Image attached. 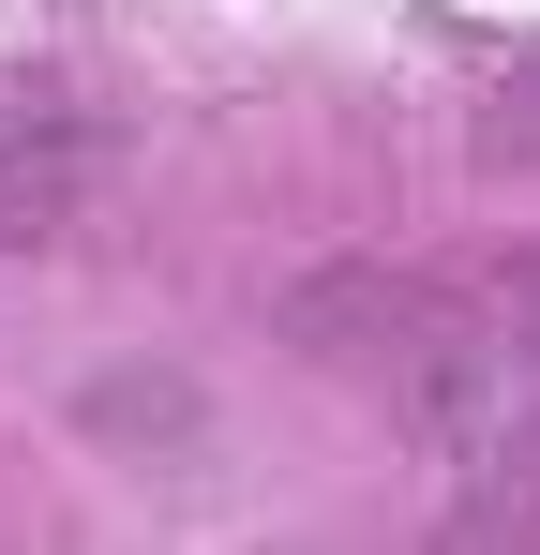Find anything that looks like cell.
I'll use <instances>...</instances> for the list:
<instances>
[{
	"label": "cell",
	"mask_w": 540,
	"mask_h": 555,
	"mask_svg": "<svg viewBox=\"0 0 540 555\" xmlns=\"http://www.w3.org/2000/svg\"><path fill=\"white\" fill-rule=\"evenodd\" d=\"M76 181H90V135H61V151H0V241H46Z\"/></svg>",
	"instance_id": "2"
},
{
	"label": "cell",
	"mask_w": 540,
	"mask_h": 555,
	"mask_svg": "<svg viewBox=\"0 0 540 555\" xmlns=\"http://www.w3.org/2000/svg\"><path fill=\"white\" fill-rule=\"evenodd\" d=\"M436 555H540V405H526L480 465H465V495H450Z\"/></svg>",
	"instance_id": "1"
},
{
	"label": "cell",
	"mask_w": 540,
	"mask_h": 555,
	"mask_svg": "<svg viewBox=\"0 0 540 555\" xmlns=\"http://www.w3.org/2000/svg\"><path fill=\"white\" fill-rule=\"evenodd\" d=\"M511 346H526V361H540V285H526V300H511Z\"/></svg>",
	"instance_id": "3"
}]
</instances>
